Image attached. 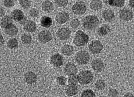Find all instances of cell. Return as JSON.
<instances>
[{
    "label": "cell",
    "mask_w": 134,
    "mask_h": 97,
    "mask_svg": "<svg viewBox=\"0 0 134 97\" xmlns=\"http://www.w3.org/2000/svg\"><path fill=\"white\" fill-rule=\"evenodd\" d=\"M105 97V96H100V97Z\"/></svg>",
    "instance_id": "43"
},
{
    "label": "cell",
    "mask_w": 134,
    "mask_h": 97,
    "mask_svg": "<svg viewBox=\"0 0 134 97\" xmlns=\"http://www.w3.org/2000/svg\"><path fill=\"white\" fill-rule=\"evenodd\" d=\"M19 4L25 9L29 8L31 5L30 0H19Z\"/></svg>",
    "instance_id": "32"
},
{
    "label": "cell",
    "mask_w": 134,
    "mask_h": 97,
    "mask_svg": "<svg viewBox=\"0 0 134 97\" xmlns=\"http://www.w3.org/2000/svg\"><path fill=\"white\" fill-rule=\"evenodd\" d=\"M71 35V31L66 27L59 28L56 33L57 38L61 41H66L69 39Z\"/></svg>",
    "instance_id": "7"
},
{
    "label": "cell",
    "mask_w": 134,
    "mask_h": 97,
    "mask_svg": "<svg viewBox=\"0 0 134 97\" xmlns=\"http://www.w3.org/2000/svg\"><path fill=\"white\" fill-rule=\"evenodd\" d=\"M5 14V11L4 10V9L3 8V7H1V17L2 18L3 17H4V15Z\"/></svg>",
    "instance_id": "41"
},
{
    "label": "cell",
    "mask_w": 134,
    "mask_h": 97,
    "mask_svg": "<svg viewBox=\"0 0 134 97\" xmlns=\"http://www.w3.org/2000/svg\"><path fill=\"white\" fill-rule=\"evenodd\" d=\"M75 1H79V0H75Z\"/></svg>",
    "instance_id": "44"
},
{
    "label": "cell",
    "mask_w": 134,
    "mask_h": 97,
    "mask_svg": "<svg viewBox=\"0 0 134 97\" xmlns=\"http://www.w3.org/2000/svg\"><path fill=\"white\" fill-rule=\"evenodd\" d=\"M104 47L100 41L99 40H93L88 46V48L90 52L93 54L97 55L99 54L103 50Z\"/></svg>",
    "instance_id": "5"
},
{
    "label": "cell",
    "mask_w": 134,
    "mask_h": 97,
    "mask_svg": "<svg viewBox=\"0 0 134 97\" xmlns=\"http://www.w3.org/2000/svg\"><path fill=\"white\" fill-rule=\"evenodd\" d=\"M13 24V19L9 16H5L1 20V26L2 28H6L7 26Z\"/></svg>",
    "instance_id": "25"
},
{
    "label": "cell",
    "mask_w": 134,
    "mask_h": 97,
    "mask_svg": "<svg viewBox=\"0 0 134 97\" xmlns=\"http://www.w3.org/2000/svg\"><path fill=\"white\" fill-rule=\"evenodd\" d=\"M41 8L44 12L49 13L53 11L54 5L51 2L48 0H46L43 2Z\"/></svg>",
    "instance_id": "21"
},
{
    "label": "cell",
    "mask_w": 134,
    "mask_h": 97,
    "mask_svg": "<svg viewBox=\"0 0 134 97\" xmlns=\"http://www.w3.org/2000/svg\"><path fill=\"white\" fill-rule=\"evenodd\" d=\"M55 21L59 24L62 25L66 23L69 19V15L66 12L58 13L55 16Z\"/></svg>",
    "instance_id": "14"
},
{
    "label": "cell",
    "mask_w": 134,
    "mask_h": 97,
    "mask_svg": "<svg viewBox=\"0 0 134 97\" xmlns=\"http://www.w3.org/2000/svg\"><path fill=\"white\" fill-rule=\"evenodd\" d=\"M124 97H134V94L131 92H128L124 95Z\"/></svg>",
    "instance_id": "39"
},
{
    "label": "cell",
    "mask_w": 134,
    "mask_h": 97,
    "mask_svg": "<svg viewBox=\"0 0 134 97\" xmlns=\"http://www.w3.org/2000/svg\"><path fill=\"white\" fill-rule=\"evenodd\" d=\"M102 16L104 20L106 22H111L115 18V12L111 10H104L102 13Z\"/></svg>",
    "instance_id": "17"
},
{
    "label": "cell",
    "mask_w": 134,
    "mask_h": 97,
    "mask_svg": "<svg viewBox=\"0 0 134 97\" xmlns=\"http://www.w3.org/2000/svg\"><path fill=\"white\" fill-rule=\"evenodd\" d=\"M129 4L131 8L134 9V0H129Z\"/></svg>",
    "instance_id": "40"
},
{
    "label": "cell",
    "mask_w": 134,
    "mask_h": 97,
    "mask_svg": "<svg viewBox=\"0 0 134 97\" xmlns=\"http://www.w3.org/2000/svg\"><path fill=\"white\" fill-rule=\"evenodd\" d=\"M103 6V2L101 0H93L90 3V8L94 11L100 10Z\"/></svg>",
    "instance_id": "23"
},
{
    "label": "cell",
    "mask_w": 134,
    "mask_h": 97,
    "mask_svg": "<svg viewBox=\"0 0 134 97\" xmlns=\"http://www.w3.org/2000/svg\"><path fill=\"white\" fill-rule=\"evenodd\" d=\"M75 61L79 65H85L90 60V55L85 50L79 51L74 56Z\"/></svg>",
    "instance_id": "4"
},
{
    "label": "cell",
    "mask_w": 134,
    "mask_h": 97,
    "mask_svg": "<svg viewBox=\"0 0 134 97\" xmlns=\"http://www.w3.org/2000/svg\"><path fill=\"white\" fill-rule=\"evenodd\" d=\"M38 39L39 42L42 44L48 43L52 39V35L48 30H43L39 33Z\"/></svg>",
    "instance_id": "10"
},
{
    "label": "cell",
    "mask_w": 134,
    "mask_h": 97,
    "mask_svg": "<svg viewBox=\"0 0 134 97\" xmlns=\"http://www.w3.org/2000/svg\"><path fill=\"white\" fill-rule=\"evenodd\" d=\"M110 32V28L108 25H103L97 31L98 35L100 37H104L107 35Z\"/></svg>",
    "instance_id": "22"
},
{
    "label": "cell",
    "mask_w": 134,
    "mask_h": 97,
    "mask_svg": "<svg viewBox=\"0 0 134 97\" xmlns=\"http://www.w3.org/2000/svg\"><path fill=\"white\" fill-rule=\"evenodd\" d=\"M77 76L79 82L82 85H87L90 84L94 78L93 73L89 70L81 71Z\"/></svg>",
    "instance_id": "3"
},
{
    "label": "cell",
    "mask_w": 134,
    "mask_h": 97,
    "mask_svg": "<svg viewBox=\"0 0 134 97\" xmlns=\"http://www.w3.org/2000/svg\"><path fill=\"white\" fill-rule=\"evenodd\" d=\"M40 24L44 28H49L52 25V19L48 16H43L40 20Z\"/></svg>",
    "instance_id": "24"
},
{
    "label": "cell",
    "mask_w": 134,
    "mask_h": 97,
    "mask_svg": "<svg viewBox=\"0 0 134 97\" xmlns=\"http://www.w3.org/2000/svg\"><path fill=\"white\" fill-rule=\"evenodd\" d=\"M70 26L72 28H73L74 29H77L79 27L80 25V22L78 19H72L70 23Z\"/></svg>",
    "instance_id": "33"
},
{
    "label": "cell",
    "mask_w": 134,
    "mask_h": 97,
    "mask_svg": "<svg viewBox=\"0 0 134 97\" xmlns=\"http://www.w3.org/2000/svg\"><path fill=\"white\" fill-rule=\"evenodd\" d=\"M87 7L85 3L82 1H79L75 3L72 7V10L73 13L76 15H82L86 11Z\"/></svg>",
    "instance_id": "6"
},
{
    "label": "cell",
    "mask_w": 134,
    "mask_h": 97,
    "mask_svg": "<svg viewBox=\"0 0 134 97\" xmlns=\"http://www.w3.org/2000/svg\"><path fill=\"white\" fill-rule=\"evenodd\" d=\"M5 31L7 35L11 36H16L18 33V29L17 26L13 24L7 26L5 29Z\"/></svg>",
    "instance_id": "18"
},
{
    "label": "cell",
    "mask_w": 134,
    "mask_h": 97,
    "mask_svg": "<svg viewBox=\"0 0 134 97\" xmlns=\"http://www.w3.org/2000/svg\"><path fill=\"white\" fill-rule=\"evenodd\" d=\"M81 97H96V95L94 92L92 90L87 89L82 92Z\"/></svg>",
    "instance_id": "31"
},
{
    "label": "cell",
    "mask_w": 134,
    "mask_h": 97,
    "mask_svg": "<svg viewBox=\"0 0 134 97\" xmlns=\"http://www.w3.org/2000/svg\"><path fill=\"white\" fill-rule=\"evenodd\" d=\"M55 4L59 7H65L68 3V0H55Z\"/></svg>",
    "instance_id": "34"
},
{
    "label": "cell",
    "mask_w": 134,
    "mask_h": 97,
    "mask_svg": "<svg viewBox=\"0 0 134 97\" xmlns=\"http://www.w3.org/2000/svg\"><path fill=\"white\" fill-rule=\"evenodd\" d=\"M50 63L55 67H60L63 64V57L59 54H54L50 57Z\"/></svg>",
    "instance_id": "11"
},
{
    "label": "cell",
    "mask_w": 134,
    "mask_h": 97,
    "mask_svg": "<svg viewBox=\"0 0 134 97\" xmlns=\"http://www.w3.org/2000/svg\"><path fill=\"white\" fill-rule=\"evenodd\" d=\"M65 92L67 96L72 97L78 93L79 89L76 85H69L67 86Z\"/></svg>",
    "instance_id": "20"
},
{
    "label": "cell",
    "mask_w": 134,
    "mask_h": 97,
    "mask_svg": "<svg viewBox=\"0 0 134 97\" xmlns=\"http://www.w3.org/2000/svg\"><path fill=\"white\" fill-rule=\"evenodd\" d=\"M105 86L106 85L104 81L102 79L98 80L95 83L96 88L99 91H102L104 90L105 88Z\"/></svg>",
    "instance_id": "29"
},
{
    "label": "cell",
    "mask_w": 134,
    "mask_h": 97,
    "mask_svg": "<svg viewBox=\"0 0 134 97\" xmlns=\"http://www.w3.org/2000/svg\"><path fill=\"white\" fill-rule=\"evenodd\" d=\"M4 5L7 8H12L14 6L15 2L14 0H4Z\"/></svg>",
    "instance_id": "38"
},
{
    "label": "cell",
    "mask_w": 134,
    "mask_h": 97,
    "mask_svg": "<svg viewBox=\"0 0 134 97\" xmlns=\"http://www.w3.org/2000/svg\"><path fill=\"white\" fill-rule=\"evenodd\" d=\"M11 17L13 20L20 22L22 24H24L27 21V18L25 16L24 13L19 9H16L13 11L11 13Z\"/></svg>",
    "instance_id": "8"
},
{
    "label": "cell",
    "mask_w": 134,
    "mask_h": 97,
    "mask_svg": "<svg viewBox=\"0 0 134 97\" xmlns=\"http://www.w3.org/2000/svg\"><path fill=\"white\" fill-rule=\"evenodd\" d=\"M89 36L81 30L77 31L73 38V44L78 47H83L89 42Z\"/></svg>",
    "instance_id": "2"
},
{
    "label": "cell",
    "mask_w": 134,
    "mask_h": 97,
    "mask_svg": "<svg viewBox=\"0 0 134 97\" xmlns=\"http://www.w3.org/2000/svg\"></svg>",
    "instance_id": "45"
},
{
    "label": "cell",
    "mask_w": 134,
    "mask_h": 97,
    "mask_svg": "<svg viewBox=\"0 0 134 97\" xmlns=\"http://www.w3.org/2000/svg\"><path fill=\"white\" fill-rule=\"evenodd\" d=\"M56 81H57V83L58 84V85L60 86H64L66 83L67 79L64 76H61L57 77V78L56 79Z\"/></svg>",
    "instance_id": "35"
},
{
    "label": "cell",
    "mask_w": 134,
    "mask_h": 97,
    "mask_svg": "<svg viewBox=\"0 0 134 97\" xmlns=\"http://www.w3.org/2000/svg\"><path fill=\"white\" fill-rule=\"evenodd\" d=\"M61 52L62 54L64 56L69 57L73 54L74 48L72 46L69 44H66L61 47Z\"/></svg>",
    "instance_id": "19"
},
{
    "label": "cell",
    "mask_w": 134,
    "mask_h": 97,
    "mask_svg": "<svg viewBox=\"0 0 134 97\" xmlns=\"http://www.w3.org/2000/svg\"><path fill=\"white\" fill-rule=\"evenodd\" d=\"M24 29L29 33H33L37 30V25L36 23L32 20H27L24 24Z\"/></svg>",
    "instance_id": "16"
},
{
    "label": "cell",
    "mask_w": 134,
    "mask_h": 97,
    "mask_svg": "<svg viewBox=\"0 0 134 97\" xmlns=\"http://www.w3.org/2000/svg\"><path fill=\"white\" fill-rule=\"evenodd\" d=\"M29 15L32 18H36L39 15V11L36 8H32L29 11Z\"/></svg>",
    "instance_id": "37"
},
{
    "label": "cell",
    "mask_w": 134,
    "mask_h": 97,
    "mask_svg": "<svg viewBox=\"0 0 134 97\" xmlns=\"http://www.w3.org/2000/svg\"><path fill=\"white\" fill-rule=\"evenodd\" d=\"M99 21L98 17L90 15L85 17L82 20L83 27L87 30L95 29L99 25Z\"/></svg>",
    "instance_id": "1"
},
{
    "label": "cell",
    "mask_w": 134,
    "mask_h": 97,
    "mask_svg": "<svg viewBox=\"0 0 134 97\" xmlns=\"http://www.w3.org/2000/svg\"><path fill=\"white\" fill-rule=\"evenodd\" d=\"M119 92L116 89L110 88L108 92V95L110 97H118Z\"/></svg>",
    "instance_id": "36"
},
{
    "label": "cell",
    "mask_w": 134,
    "mask_h": 97,
    "mask_svg": "<svg viewBox=\"0 0 134 97\" xmlns=\"http://www.w3.org/2000/svg\"><path fill=\"white\" fill-rule=\"evenodd\" d=\"M108 3L110 6L122 8L125 4V0H108Z\"/></svg>",
    "instance_id": "26"
},
{
    "label": "cell",
    "mask_w": 134,
    "mask_h": 97,
    "mask_svg": "<svg viewBox=\"0 0 134 97\" xmlns=\"http://www.w3.org/2000/svg\"><path fill=\"white\" fill-rule=\"evenodd\" d=\"M68 82L69 85H77V83L79 82L78 76L76 75H73L69 76L68 80Z\"/></svg>",
    "instance_id": "30"
},
{
    "label": "cell",
    "mask_w": 134,
    "mask_h": 97,
    "mask_svg": "<svg viewBox=\"0 0 134 97\" xmlns=\"http://www.w3.org/2000/svg\"><path fill=\"white\" fill-rule=\"evenodd\" d=\"M78 70L76 65L72 62H68L64 67V72L68 76L76 75Z\"/></svg>",
    "instance_id": "13"
},
{
    "label": "cell",
    "mask_w": 134,
    "mask_h": 97,
    "mask_svg": "<svg viewBox=\"0 0 134 97\" xmlns=\"http://www.w3.org/2000/svg\"><path fill=\"white\" fill-rule=\"evenodd\" d=\"M119 16L123 21L129 22L133 19V13L129 8H124L120 11Z\"/></svg>",
    "instance_id": "9"
},
{
    "label": "cell",
    "mask_w": 134,
    "mask_h": 97,
    "mask_svg": "<svg viewBox=\"0 0 134 97\" xmlns=\"http://www.w3.org/2000/svg\"><path fill=\"white\" fill-rule=\"evenodd\" d=\"M25 81L29 85H32L36 82L37 76L36 74L32 71H29L24 75Z\"/></svg>",
    "instance_id": "15"
},
{
    "label": "cell",
    "mask_w": 134,
    "mask_h": 97,
    "mask_svg": "<svg viewBox=\"0 0 134 97\" xmlns=\"http://www.w3.org/2000/svg\"><path fill=\"white\" fill-rule=\"evenodd\" d=\"M91 67L95 72L99 73L103 71L104 65L103 61L100 59H96L92 61Z\"/></svg>",
    "instance_id": "12"
},
{
    "label": "cell",
    "mask_w": 134,
    "mask_h": 97,
    "mask_svg": "<svg viewBox=\"0 0 134 97\" xmlns=\"http://www.w3.org/2000/svg\"><path fill=\"white\" fill-rule=\"evenodd\" d=\"M7 47L10 49L17 48L18 47L19 42L16 38H11L7 42Z\"/></svg>",
    "instance_id": "27"
},
{
    "label": "cell",
    "mask_w": 134,
    "mask_h": 97,
    "mask_svg": "<svg viewBox=\"0 0 134 97\" xmlns=\"http://www.w3.org/2000/svg\"><path fill=\"white\" fill-rule=\"evenodd\" d=\"M4 43V38L1 35V45H3Z\"/></svg>",
    "instance_id": "42"
},
{
    "label": "cell",
    "mask_w": 134,
    "mask_h": 97,
    "mask_svg": "<svg viewBox=\"0 0 134 97\" xmlns=\"http://www.w3.org/2000/svg\"><path fill=\"white\" fill-rule=\"evenodd\" d=\"M21 40L24 45H28L31 44L32 41V38L30 35L24 34H23L21 37Z\"/></svg>",
    "instance_id": "28"
}]
</instances>
